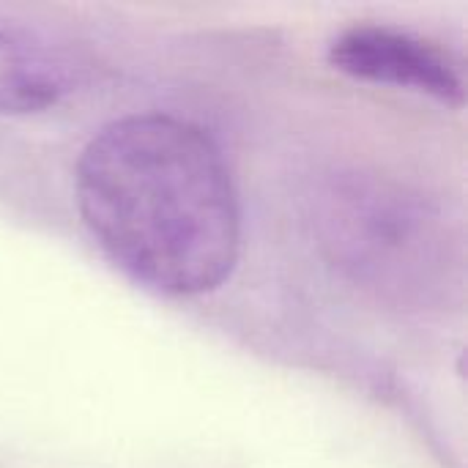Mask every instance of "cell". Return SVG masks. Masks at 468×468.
Wrapping results in <instances>:
<instances>
[{"mask_svg":"<svg viewBox=\"0 0 468 468\" xmlns=\"http://www.w3.org/2000/svg\"><path fill=\"white\" fill-rule=\"evenodd\" d=\"M318 222L329 258L378 293L425 299L447 271L450 239L441 217L403 186L337 178L321 195Z\"/></svg>","mask_w":468,"mask_h":468,"instance_id":"cell-2","label":"cell"},{"mask_svg":"<svg viewBox=\"0 0 468 468\" xmlns=\"http://www.w3.org/2000/svg\"><path fill=\"white\" fill-rule=\"evenodd\" d=\"M335 69L395 88L428 93L444 104L463 101L458 63L439 44L389 25H351L329 47Z\"/></svg>","mask_w":468,"mask_h":468,"instance_id":"cell-3","label":"cell"},{"mask_svg":"<svg viewBox=\"0 0 468 468\" xmlns=\"http://www.w3.org/2000/svg\"><path fill=\"white\" fill-rule=\"evenodd\" d=\"M63 90V63L30 33L0 25V112H41Z\"/></svg>","mask_w":468,"mask_h":468,"instance_id":"cell-4","label":"cell"},{"mask_svg":"<svg viewBox=\"0 0 468 468\" xmlns=\"http://www.w3.org/2000/svg\"><path fill=\"white\" fill-rule=\"evenodd\" d=\"M74 181L85 228L132 280L181 299L230 280L239 192L203 126L165 112L115 118L82 148Z\"/></svg>","mask_w":468,"mask_h":468,"instance_id":"cell-1","label":"cell"}]
</instances>
